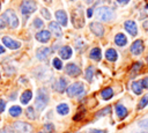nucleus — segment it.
Wrapping results in <instances>:
<instances>
[{"instance_id":"4c0bfd02","label":"nucleus","mask_w":148,"mask_h":133,"mask_svg":"<svg viewBox=\"0 0 148 133\" xmlns=\"http://www.w3.org/2000/svg\"><path fill=\"white\" fill-rule=\"evenodd\" d=\"M0 133H14V131L12 130V127L6 126V127H3V128L0 131Z\"/></svg>"},{"instance_id":"9d476101","label":"nucleus","mask_w":148,"mask_h":133,"mask_svg":"<svg viewBox=\"0 0 148 133\" xmlns=\"http://www.w3.org/2000/svg\"><path fill=\"white\" fill-rule=\"evenodd\" d=\"M2 43L5 44V46H7L8 49H12V50H16V49H18V47L21 46L20 42H17V40H14L13 38L8 37V36H5V37H2Z\"/></svg>"},{"instance_id":"a211bd4d","label":"nucleus","mask_w":148,"mask_h":133,"mask_svg":"<svg viewBox=\"0 0 148 133\" xmlns=\"http://www.w3.org/2000/svg\"><path fill=\"white\" fill-rule=\"evenodd\" d=\"M49 29H50V31H51L56 37H61L62 31H61L60 25H59L57 22H54V21L50 22V24H49Z\"/></svg>"},{"instance_id":"3c124183","label":"nucleus","mask_w":148,"mask_h":133,"mask_svg":"<svg viewBox=\"0 0 148 133\" xmlns=\"http://www.w3.org/2000/svg\"><path fill=\"white\" fill-rule=\"evenodd\" d=\"M45 1H46V2H50V1H52V0H45Z\"/></svg>"},{"instance_id":"6e6552de","label":"nucleus","mask_w":148,"mask_h":133,"mask_svg":"<svg viewBox=\"0 0 148 133\" xmlns=\"http://www.w3.org/2000/svg\"><path fill=\"white\" fill-rule=\"evenodd\" d=\"M145 50V45H143V42L141 39H136L133 42V44L131 45V52L134 54V56H139Z\"/></svg>"},{"instance_id":"393cba45","label":"nucleus","mask_w":148,"mask_h":133,"mask_svg":"<svg viewBox=\"0 0 148 133\" xmlns=\"http://www.w3.org/2000/svg\"><path fill=\"white\" fill-rule=\"evenodd\" d=\"M142 89H143V86H142V82L141 81H134L132 83V90L134 91V94L140 95L142 93Z\"/></svg>"},{"instance_id":"f8f14e48","label":"nucleus","mask_w":148,"mask_h":133,"mask_svg":"<svg viewBox=\"0 0 148 133\" xmlns=\"http://www.w3.org/2000/svg\"><path fill=\"white\" fill-rule=\"evenodd\" d=\"M89 28H90V30L92 31V34L96 35V36H98V37L103 36V34H104V28H103V25H102L101 23H98V22H91V23L89 24Z\"/></svg>"},{"instance_id":"f704fd0d","label":"nucleus","mask_w":148,"mask_h":133,"mask_svg":"<svg viewBox=\"0 0 148 133\" xmlns=\"http://www.w3.org/2000/svg\"><path fill=\"white\" fill-rule=\"evenodd\" d=\"M53 130H54L53 124H45V125H44V131H45L46 133H52Z\"/></svg>"},{"instance_id":"7c9ffc66","label":"nucleus","mask_w":148,"mask_h":133,"mask_svg":"<svg viewBox=\"0 0 148 133\" xmlns=\"http://www.w3.org/2000/svg\"><path fill=\"white\" fill-rule=\"evenodd\" d=\"M111 112V106H105L103 108L102 110H99L97 113H96V117H103V116H106Z\"/></svg>"},{"instance_id":"aec40b11","label":"nucleus","mask_w":148,"mask_h":133,"mask_svg":"<svg viewBox=\"0 0 148 133\" xmlns=\"http://www.w3.org/2000/svg\"><path fill=\"white\" fill-rule=\"evenodd\" d=\"M114 43H116L118 46H125V45L127 44V38H126V36H125L124 34L119 32V34H117V35L114 36Z\"/></svg>"},{"instance_id":"ea45409f","label":"nucleus","mask_w":148,"mask_h":133,"mask_svg":"<svg viewBox=\"0 0 148 133\" xmlns=\"http://www.w3.org/2000/svg\"><path fill=\"white\" fill-rule=\"evenodd\" d=\"M5 108H6V103L3 99L0 98V112H3L5 111Z\"/></svg>"},{"instance_id":"5701e85b","label":"nucleus","mask_w":148,"mask_h":133,"mask_svg":"<svg viewBox=\"0 0 148 133\" xmlns=\"http://www.w3.org/2000/svg\"><path fill=\"white\" fill-rule=\"evenodd\" d=\"M101 96H102V98L105 99V101L110 99V98L113 96V89H112L111 87H106V88H104V89L101 91Z\"/></svg>"},{"instance_id":"09e8293b","label":"nucleus","mask_w":148,"mask_h":133,"mask_svg":"<svg viewBox=\"0 0 148 133\" xmlns=\"http://www.w3.org/2000/svg\"><path fill=\"white\" fill-rule=\"evenodd\" d=\"M136 133H148V131H143V132H136Z\"/></svg>"},{"instance_id":"cd10ccee","label":"nucleus","mask_w":148,"mask_h":133,"mask_svg":"<svg viewBox=\"0 0 148 133\" xmlns=\"http://www.w3.org/2000/svg\"><path fill=\"white\" fill-rule=\"evenodd\" d=\"M94 72H95L94 66H88V67H87V69H86V72H84V77H86L89 82H91V81H92Z\"/></svg>"},{"instance_id":"c85d7f7f","label":"nucleus","mask_w":148,"mask_h":133,"mask_svg":"<svg viewBox=\"0 0 148 133\" xmlns=\"http://www.w3.org/2000/svg\"><path fill=\"white\" fill-rule=\"evenodd\" d=\"M21 113H22V109L18 105H14L9 109V114L13 117H18Z\"/></svg>"},{"instance_id":"f03ea898","label":"nucleus","mask_w":148,"mask_h":133,"mask_svg":"<svg viewBox=\"0 0 148 133\" xmlns=\"http://www.w3.org/2000/svg\"><path fill=\"white\" fill-rule=\"evenodd\" d=\"M113 15H114L113 9H111L106 6H102L96 9V16L102 21H110L113 17Z\"/></svg>"},{"instance_id":"20e7f679","label":"nucleus","mask_w":148,"mask_h":133,"mask_svg":"<svg viewBox=\"0 0 148 133\" xmlns=\"http://www.w3.org/2000/svg\"><path fill=\"white\" fill-rule=\"evenodd\" d=\"M72 23L75 28H82L84 24V19H83V13L81 8H76L72 10Z\"/></svg>"},{"instance_id":"412c9836","label":"nucleus","mask_w":148,"mask_h":133,"mask_svg":"<svg viewBox=\"0 0 148 133\" xmlns=\"http://www.w3.org/2000/svg\"><path fill=\"white\" fill-rule=\"evenodd\" d=\"M105 58L109 60V61H116L117 58H118V53L114 49H108L106 52H105Z\"/></svg>"},{"instance_id":"ddd939ff","label":"nucleus","mask_w":148,"mask_h":133,"mask_svg":"<svg viewBox=\"0 0 148 133\" xmlns=\"http://www.w3.org/2000/svg\"><path fill=\"white\" fill-rule=\"evenodd\" d=\"M56 19H57V21L59 22V24L60 25H62V27H66L67 25V15H66V13H65V10H62V9H59V10H57L56 12Z\"/></svg>"},{"instance_id":"4468645a","label":"nucleus","mask_w":148,"mask_h":133,"mask_svg":"<svg viewBox=\"0 0 148 133\" xmlns=\"http://www.w3.org/2000/svg\"><path fill=\"white\" fill-rule=\"evenodd\" d=\"M51 38V32L49 30H42L36 34V39L38 42H42V43H46L49 42Z\"/></svg>"},{"instance_id":"2f4dec72","label":"nucleus","mask_w":148,"mask_h":133,"mask_svg":"<svg viewBox=\"0 0 148 133\" xmlns=\"http://www.w3.org/2000/svg\"><path fill=\"white\" fill-rule=\"evenodd\" d=\"M25 113H27V117L29 119H35L36 118V113H35V110L32 106H29L27 110H25Z\"/></svg>"},{"instance_id":"603ef678","label":"nucleus","mask_w":148,"mask_h":133,"mask_svg":"<svg viewBox=\"0 0 148 133\" xmlns=\"http://www.w3.org/2000/svg\"><path fill=\"white\" fill-rule=\"evenodd\" d=\"M147 61H148V57H147Z\"/></svg>"},{"instance_id":"7ed1b4c3","label":"nucleus","mask_w":148,"mask_h":133,"mask_svg":"<svg viewBox=\"0 0 148 133\" xmlns=\"http://www.w3.org/2000/svg\"><path fill=\"white\" fill-rule=\"evenodd\" d=\"M2 20H3L10 28H16V27L18 25V19H17L15 12L12 10V9H7V10L3 13Z\"/></svg>"},{"instance_id":"c03bdc74","label":"nucleus","mask_w":148,"mask_h":133,"mask_svg":"<svg viewBox=\"0 0 148 133\" xmlns=\"http://www.w3.org/2000/svg\"><path fill=\"white\" fill-rule=\"evenodd\" d=\"M91 15H92V8H88V10H87V16H88V17H91Z\"/></svg>"},{"instance_id":"f3484780","label":"nucleus","mask_w":148,"mask_h":133,"mask_svg":"<svg viewBox=\"0 0 148 133\" xmlns=\"http://www.w3.org/2000/svg\"><path fill=\"white\" fill-rule=\"evenodd\" d=\"M116 113H117V116H118L119 119H124V118L127 117L128 110H127L123 104L117 103V104H116Z\"/></svg>"},{"instance_id":"6ab92c4d","label":"nucleus","mask_w":148,"mask_h":133,"mask_svg":"<svg viewBox=\"0 0 148 133\" xmlns=\"http://www.w3.org/2000/svg\"><path fill=\"white\" fill-rule=\"evenodd\" d=\"M72 49L66 45V46H62L60 50H59V56L62 58V59H69L72 57Z\"/></svg>"},{"instance_id":"4be33fe9","label":"nucleus","mask_w":148,"mask_h":133,"mask_svg":"<svg viewBox=\"0 0 148 133\" xmlns=\"http://www.w3.org/2000/svg\"><path fill=\"white\" fill-rule=\"evenodd\" d=\"M141 67H142V62H140V61H135L133 65H132V67H131V69H130V76L131 77H134L138 73H139V71L141 69Z\"/></svg>"},{"instance_id":"f257e3e1","label":"nucleus","mask_w":148,"mask_h":133,"mask_svg":"<svg viewBox=\"0 0 148 133\" xmlns=\"http://www.w3.org/2000/svg\"><path fill=\"white\" fill-rule=\"evenodd\" d=\"M47 103H49V94L44 88H42L37 93V97H36V102H35L36 109L38 111H42V110H44V108L46 106Z\"/></svg>"},{"instance_id":"473e14b6","label":"nucleus","mask_w":148,"mask_h":133,"mask_svg":"<svg viewBox=\"0 0 148 133\" xmlns=\"http://www.w3.org/2000/svg\"><path fill=\"white\" fill-rule=\"evenodd\" d=\"M52 65H53V67L56 69H61L62 68V62H61V60L59 58H54L52 60Z\"/></svg>"},{"instance_id":"c9c22d12","label":"nucleus","mask_w":148,"mask_h":133,"mask_svg":"<svg viewBox=\"0 0 148 133\" xmlns=\"http://www.w3.org/2000/svg\"><path fill=\"white\" fill-rule=\"evenodd\" d=\"M34 25H35V28H42V27H43V21H42L40 19L36 17V19L34 20Z\"/></svg>"},{"instance_id":"de8ad7c7","label":"nucleus","mask_w":148,"mask_h":133,"mask_svg":"<svg viewBox=\"0 0 148 133\" xmlns=\"http://www.w3.org/2000/svg\"><path fill=\"white\" fill-rule=\"evenodd\" d=\"M3 52H5V47L0 45V53H3Z\"/></svg>"},{"instance_id":"423d86ee","label":"nucleus","mask_w":148,"mask_h":133,"mask_svg":"<svg viewBox=\"0 0 148 133\" xmlns=\"http://www.w3.org/2000/svg\"><path fill=\"white\" fill-rule=\"evenodd\" d=\"M37 9V3L34 0H23L21 2V12L24 15H29Z\"/></svg>"},{"instance_id":"c756f323","label":"nucleus","mask_w":148,"mask_h":133,"mask_svg":"<svg viewBox=\"0 0 148 133\" xmlns=\"http://www.w3.org/2000/svg\"><path fill=\"white\" fill-rule=\"evenodd\" d=\"M147 104H148V94H146V95L140 99V102H139V104H138V110L143 109Z\"/></svg>"},{"instance_id":"72a5a7b5","label":"nucleus","mask_w":148,"mask_h":133,"mask_svg":"<svg viewBox=\"0 0 148 133\" xmlns=\"http://www.w3.org/2000/svg\"><path fill=\"white\" fill-rule=\"evenodd\" d=\"M40 14H42V16H44L46 20H50V19H51V14H50V12H49L46 8H42Z\"/></svg>"},{"instance_id":"37998d69","label":"nucleus","mask_w":148,"mask_h":133,"mask_svg":"<svg viewBox=\"0 0 148 133\" xmlns=\"http://www.w3.org/2000/svg\"><path fill=\"white\" fill-rule=\"evenodd\" d=\"M5 27H6V22H5L2 19H0V30H1V29H3Z\"/></svg>"},{"instance_id":"39448f33","label":"nucleus","mask_w":148,"mask_h":133,"mask_svg":"<svg viewBox=\"0 0 148 133\" xmlns=\"http://www.w3.org/2000/svg\"><path fill=\"white\" fill-rule=\"evenodd\" d=\"M66 93L69 97H74V96H79L81 94L84 93V86L83 83L81 82H74L72 83L67 89H66Z\"/></svg>"},{"instance_id":"dca6fc26","label":"nucleus","mask_w":148,"mask_h":133,"mask_svg":"<svg viewBox=\"0 0 148 133\" xmlns=\"http://www.w3.org/2000/svg\"><path fill=\"white\" fill-rule=\"evenodd\" d=\"M67 83H68V81H67L65 77H60V79L53 84V88H54L57 91H59V93H64L65 89H66V87H67Z\"/></svg>"},{"instance_id":"1a4fd4ad","label":"nucleus","mask_w":148,"mask_h":133,"mask_svg":"<svg viewBox=\"0 0 148 133\" xmlns=\"http://www.w3.org/2000/svg\"><path fill=\"white\" fill-rule=\"evenodd\" d=\"M65 72L69 76H79L81 74V68L75 64H67L65 67Z\"/></svg>"},{"instance_id":"e433bc0d","label":"nucleus","mask_w":148,"mask_h":133,"mask_svg":"<svg viewBox=\"0 0 148 133\" xmlns=\"http://www.w3.org/2000/svg\"><path fill=\"white\" fill-rule=\"evenodd\" d=\"M139 126L142 127V128H146L148 130V119H142L139 121Z\"/></svg>"},{"instance_id":"79ce46f5","label":"nucleus","mask_w":148,"mask_h":133,"mask_svg":"<svg viewBox=\"0 0 148 133\" xmlns=\"http://www.w3.org/2000/svg\"><path fill=\"white\" fill-rule=\"evenodd\" d=\"M88 133H106V131L105 130H89L88 131Z\"/></svg>"},{"instance_id":"a878e982","label":"nucleus","mask_w":148,"mask_h":133,"mask_svg":"<svg viewBox=\"0 0 148 133\" xmlns=\"http://www.w3.org/2000/svg\"><path fill=\"white\" fill-rule=\"evenodd\" d=\"M57 112L61 116H65L69 112V106L66 104V103H60L58 106H57Z\"/></svg>"},{"instance_id":"a18cd8bd","label":"nucleus","mask_w":148,"mask_h":133,"mask_svg":"<svg viewBox=\"0 0 148 133\" xmlns=\"http://www.w3.org/2000/svg\"><path fill=\"white\" fill-rule=\"evenodd\" d=\"M118 1V3H120V5H126L130 0H117Z\"/></svg>"},{"instance_id":"a19ab883","label":"nucleus","mask_w":148,"mask_h":133,"mask_svg":"<svg viewBox=\"0 0 148 133\" xmlns=\"http://www.w3.org/2000/svg\"><path fill=\"white\" fill-rule=\"evenodd\" d=\"M141 82H142V86H143V88H147V89H148V76L143 77V79L141 80Z\"/></svg>"},{"instance_id":"0eeeda50","label":"nucleus","mask_w":148,"mask_h":133,"mask_svg":"<svg viewBox=\"0 0 148 133\" xmlns=\"http://www.w3.org/2000/svg\"><path fill=\"white\" fill-rule=\"evenodd\" d=\"M13 126L15 131H17L18 133H31L32 132V126L24 121H15Z\"/></svg>"},{"instance_id":"bb28decb","label":"nucleus","mask_w":148,"mask_h":133,"mask_svg":"<svg viewBox=\"0 0 148 133\" xmlns=\"http://www.w3.org/2000/svg\"><path fill=\"white\" fill-rule=\"evenodd\" d=\"M31 97H32L31 90H25V91H23V94L21 95V103H22V104H28L29 101L31 99Z\"/></svg>"},{"instance_id":"864d4df0","label":"nucleus","mask_w":148,"mask_h":133,"mask_svg":"<svg viewBox=\"0 0 148 133\" xmlns=\"http://www.w3.org/2000/svg\"><path fill=\"white\" fill-rule=\"evenodd\" d=\"M39 133H43V132H39Z\"/></svg>"},{"instance_id":"58836bf2","label":"nucleus","mask_w":148,"mask_h":133,"mask_svg":"<svg viewBox=\"0 0 148 133\" xmlns=\"http://www.w3.org/2000/svg\"><path fill=\"white\" fill-rule=\"evenodd\" d=\"M83 113H84V112H82V111L79 112V113H76V114L73 117V119H74V120H80V119L83 117Z\"/></svg>"},{"instance_id":"8fccbe9b","label":"nucleus","mask_w":148,"mask_h":133,"mask_svg":"<svg viewBox=\"0 0 148 133\" xmlns=\"http://www.w3.org/2000/svg\"><path fill=\"white\" fill-rule=\"evenodd\" d=\"M91 1H92V0H86V2H88V3H90Z\"/></svg>"},{"instance_id":"49530a36","label":"nucleus","mask_w":148,"mask_h":133,"mask_svg":"<svg viewBox=\"0 0 148 133\" xmlns=\"http://www.w3.org/2000/svg\"><path fill=\"white\" fill-rule=\"evenodd\" d=\"M143 28H145L146 30H148V21H146V22L143 23Z\"/></svg>"},{"instance_id":"2eb2a0df","label":"nucleus","mask_w":148,"mask_h":133,"mask_svg":"<svg viewBox=\"0 0 148 133\" xmlns=\"http://www.w3.org/2000/svg\"><path fill=\"white\" fill-rule=\"evenodd\" d=\"M50 53H51V49H50V47L42 46V47H39V49L37 50L36 56H37V58H38L39 60H45V59L50 56Z\"/></svg>"},{"instance_id":"b1692460","label":"nucleus","mask_w":148,"mask_h":133,"mask_svg":"<svg viewBox=\"0 0 148 133\" xmlns=\"http://www.w3.org/2000/svg\"><path fill=\"white\" fill-rule=\"evenodd\" d=\"M90 58H91L92 60H96V61L101 60V58H102L101 49H99V47H94V49L90 51Z\"/></svg>"},{"instance_id":"9b49d317","label":"nucleus","mask_w":148,"mask_h":133,"mask_svg":"<svg viewBox=\"0 0 148 133\" xmlns=\"http://www.w3.org/2000/svg\"><path fill=\"white\" fill-rule=\"evenodd\" d=\"M124 27H125L126 31H127L131 36H136V34H138V28H136V24H135L134 21H132V20L125 21Z\"/></svg>"}]
</instances>
